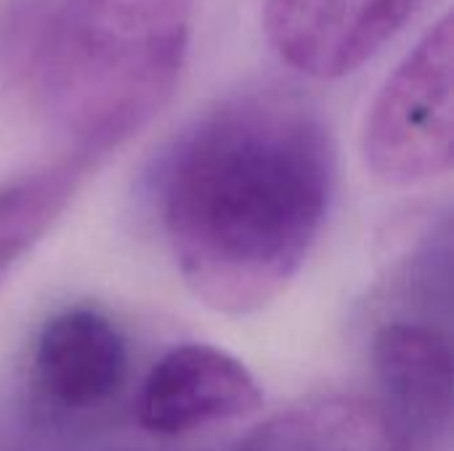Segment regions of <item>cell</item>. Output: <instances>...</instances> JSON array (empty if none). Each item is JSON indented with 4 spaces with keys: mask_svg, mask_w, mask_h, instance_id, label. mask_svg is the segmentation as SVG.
Listing matches in <instances>:
<instances>
[{
    "mask_svg": "<svg viewBox=\"0 0 454 451\" xmlns=\"http://www.w3.org/2000/svg\"><path fill=\"white\" fill-rule=\"evenodd\" d=\"M263 393L253 372L231 354L192 343L168 351L146 375L138 423L154 436H186L255 415Z\"/></svg>",
    "mask_w": 454,
    "mask_h": 451,
    "instance_id": "5b68a950",
    "label": "cell"
},
{
    "mask_svg": "<svg viewBox=\"0 0 454 451\" xmlns=\"http://www.w3.org/2000/svg\"><path fill=\"white\" fill-rule=\"evenodd\" d=\"M452 35L444 13L386 77L367 112L362 154L388 186H418L452 170Z\"/></svg>",
    "mask_w": 454,
    "mask_h": 451,
    "instance_id": "3957f363",
    "label": "cell"
},
{
    "mask_svg": "<svg viewBox=\"0 0 454 451\" xmlns=\"http://www.w3.org/2000/svg\"><path fill=\"white\" fill-rule=\"evenodd\" d=\"M192 27L194 0H53L24 74L74 154L96 159L168 104Z\"/></svg>",
    "mask_w": 454,
    "mask_h": 451,
    "instance_id": "7a4b0ae2",
    "label": "cell"
},
{
    "mask_svg": "<svg viewBox=\"0 0 454 451\" xmlns=\"http://www.w3.org/2000/svg\"><path fill=\"white\" fill-rule=\"evenodd\" d=\"M96 159L69 154L0 183V279L56 223Z\"/></svg>",
    "mask_w": 454,
    "mask_h": 451,
    "instance_id": "9c48e42d",
    "label": "cell"
},
{
    "mask_svg": "<svg viewBox=\"0 0 454 451\" xmlns=\"http://www.w3.org/2000/svg\"><path fill=\"white\" fill-rule=\"evenodd\" d=\"M372 359L391 404L407 423L439 428L452 412V354L431 327L396 322L375 335Z\"/></svg>",
    "mask_w": 454,
    "mask_h": 451,
    "instance_id": "ba28073f",
    "label": "cell"
},
{
    "mask_svg": "<svg viewBox=\"0 0 454 451\" xmlns=\"http://www.w3.org/2000/svg\"><path fill=\"white\" fill-rule=\"evenodd\" d=\"M335 149L298 93L258 88L202 114L162 178V229L189 292L229 316L261 311L325 229Z\"/></svg>",
    "mask_w": 454,
    "mask_h": 451,
    "instance_id": "6da1fadb",
    "label": "cell"
},
{
    "mask_svg": "<svg viewBox=\"0 0 454 451\" xmlns=\"http://www.w3.org/2000/svg\"><path fill=\"white\" fill-rule=\"evenodd\" d=\"M128 343L96 308H67L45 322L32 354L35 383L59 409L109 404L128 380Z\"/></svg>",
    "mask_w": 454,
    "mask_h": 451,
    "instance_id": "8992f818",
    "label": "cell"
},
{
    "mask_svg": "<svg viewBox=\"0 0 454 451\" xmlns=\"http://www.w3.org/2000/svg\"><path fill=\"white\" fill-rule=\"evenodd\" d=\"M237 451H410L396 420L359 396L290 407L255 428Z\"/></svg>",
    "mask_w": 454,
    "mask_h": 451,
    "instance_id": "52a82bcc",
    "label": "cell"
},
{
    "mask_svg": "<svg viewBox=\"0 0 454 451\" xmlns=\"http://www.w3.org/2000/svg\"><path fill=\"white\" fill-rule=\"evenodd\" d=\"M426 0H266L263 32L295 72L338 80L367 64Z\"/></svg>",
    "mask_w": 454,
    "mask_h": 451,
    "instance_id": "277c9868",
    "label": "cell"
}]
</instances>
